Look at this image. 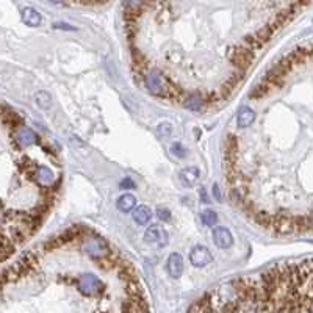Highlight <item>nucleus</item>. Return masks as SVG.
Segmentation results:
<instances>
[{
	"mask_svg": "<svg viewBox=\"0 0 313 313\" xmlns=\"http://www.w3.org/2000/svg\"><path fill=\"white\" fill-rule=\"evenodd\" d=\"M312 260L240 279L199 299L188 313H312Z\"/></svg>",
	"mask_w": 313,
	"mask_h": 313,
	"instance_id": "obj_1",
	"label": "nucleus"
},
{
	"mask_svg": "<svg viewBox=\"0 0 313 313\" xmlns=\"http://www.w3.org/2000/svg\"><path fill=\"white\" fill-rule=\"evenodd\" d=\"M190 262L193 263V266H196V268H204V266L210 265L213 262V255H212V252L207 246L197 244L190 252Z\"/></svg>",
	"mask_w": 313,
	"mask_h": 313,
	"instance_id": "obj_2",
	"label": "nucleus"
},
{
	"mask_svg": "<svg viewBox=\"0 0 313 313\" xmlns=\"http://www.w3.org/2000/svg\"><path fill=\"white\" fill-rule=\"evenodd\" d=\"M16 143L20 147H30V146H38L41 143L39 135L28 125H22L19 130H16Z\"/></svg>",
	"mask_w": 313,
	"mask_h": 313,
	"instance_id": "obj_3",
	"label": "nucleus"
},
{
	"mask_svg": "<svg viewBox=\"0 0 313 313\" xmlns=\"http://www.w3.org/2000/svg\"><path fill=\"white\" fill-rule=\"evenodd\" d=\"M168 232L163 227L160 226H152V227H149L146 230V234H144V240L146 243H152V244H158L160 248H163V246H166L168 244Z\"/></svg>",
	"mask_w": 313,
	"mask_h": 313,
	"instance_id": "obj_4",
	"label": "nucleus"
},
{
	"mask_svg": "<svg viewBox=\"0 0 313 313\" xmlns=\"http://www.w3.org/2000/svg\"><path fill=\"white\" fill-rule=\"evenodd\" d=\"M213 241L219 249H229L234 244V236L227 227H215L213 229Z\"/></svg>",
	"mask_w": 313,
	"mask_h": 313,
	"instance_id": "obj_5",
	"label": "nucleus"
},
{
	"mask_svg": "<svg viewBox=\"0 0 313 313\" xmlns=\"http://www.w3.org/2000/svg\"><path fill=\"white\" fill-rule=\"evenodd\" d=\"M166 270L169 273L171 277L178 279L183 273V258L178 252H173L169 257H168V262H166Z\"/></svg>",
	"mask_w": 313,
	"mask_h": 313,
	"instance_id": "obj_6",
	"label": "nucleus"
},
{
	"mask_svg": "<svg viewBox=\"0 0 313 313\" xmlns=\"http://www.w3.org/2000/svg\"><path fill=\"white\" fill-rule=\"evenodd\" d=\"M255 121V111L251 107H241L236 115V125L240 129H246Z\"/></svg>",
	"mask_w": 313,
	"mask_h": 313,
	"instance_id": "obj_7",
	"label": "nucleus"
},
{
	"mask_svg": "<svg viewBox=\"0 0 313 313\" xmlns=\"http://www.w3.org/2000/svg\"><path fill=\"white\" fill-rule=\"evenodd\" d=\"M182 105L185 108H188L191 111H202L207 105L202 99V96L197 93H191L188 96H185V99L182 100Z\"/></svg>",
	"mask_w": 313,
	"mask_h": 313,
	"instance_id": "obj_8",
	"label": "nucleus"
},
{
	"mask_svg": "<svg viewBox=\"0 0 313 313\" xmlns=\"http://www.w3.org/2000/svg\"><path fill=\"white\" fill-rule=\"evenodd\" d=\"M199 177H200V171L197 168H195V166H190V168L183 169L182 173H180V182L185 186L191 188V186H195L197 183Z\"/></svg>",
	"mask_w": 313,
	"mask_h": 313,
	"instance_id": "obj_9",
	"label": "nucleus"
},
{
	"mask_svg": "<svg viewBox=\"0 0 313 313\" xmlns=\"http://www.w3.org/2000/svg\"><path fill=\"white\" fill-rule=\"evenodd\" d=\"M132 216H133V221H135L138 226H146L152 218V210L147 205H139L133 210Z\"/></svg>",
	"mask_w": 313,
	"mask_h": 313,
	"instance_id": "obj_10",
	"label": "nucleus"
},
{
	"mask_svg": "<svg viewBox=\"0 0 313 313\" xmlns=\"http://www.w3.org/2000/svg\"><path fill=\"white\" fill-rule=\"evenodd\" d=\"M135 205H137V197L133 195H130V193H125V195H122L121 197L116 200L117 210L122 212V213H127V212L133 210V207H135Z\"/></svg>",
	"mask_w": 313,
	"mask_h": 313,
	"instance_id": "obj_11",
	"label": "nucleus"
},
{
	"mask_svg": "<svg viewBox=\"0 0 313 313\" xmlns=\"http://www.w3.org/2000/svg\"><path fill=\"white\" fill-rule=\"evenodd\" d=\"M22 20H24L25 25H28V27H38L41 24L42 18L35 8H25L22 11Z\"/></svg>",
	"mask_w": 313,
	"mask_h": 313,
	"instance_id": "obj_12",
	"label": "nucleus"
},
{
	"mask_svg": "<svg viewBox=\"0 0 313 313\" xmlns=\"http://www.w3.org/2000/svg\"><path fill=\"white\" fill-rule=\"evenodd\" d=\"M200 219H202V222L207 227H213L216 226V222H218V215H216V212L210 210V208H207V210L200 213Z\"/></svg>",
	"mask_w": 313,
	"mask_h": 313,
	"instance_id": "obj_13",
	"label": "nucleus"
},
{
	"mask_svg": "<svg viewBox=\"0 0 313 313\" xmlns=\"http://www.w3.org/2000/svg\"><path fill=\"white\" fill-rule=\"evenodd\" d=\"M35 99H36V105H39L41 108L47 110V108L50 107V96H49L47 93L41 91V93L36 94Z\"/></svg>",
	"mask_w": 313,
	"mask_h": 313,
	"instance_id": "obj_14",
	"label": "nucleus"
},
{
	"mask_svg": "<svg viewBox=\"0 0 313 313\" xmlns=\"http://www.w3.org/2000/svg\"><path fill=\"white\" fill-rule=\"evenodd\" d=\"M171 132H173V125L169 122H161L158 124V127H156V133L163 138H168L171 135Z\"/></svg>",
	"mask_w": 313,
	"mask_h": 313,
	"instance_id": "obj_15",
	"label": "nucleus"
},
{
	"mask_svg": "<svg viewBox=\"0 0 313 313\" xmlns=\"http://www.w3.org/2000/svg\"><path fill=\"white\" fill-rule=\"evenodd\" d=\"M171 152H173L176 156H178V158H183V156L186 155L185 149H183V146H182L180 143H176V144H173V147H171Z\"/></svg>",
	"mask_w": 313,
	"mask_h": 313,
	"instance_id": "obj_16",
	"label": "nucleus"
},
{
	"mask_svg": "<svg viewBox=\"0 0 313 313\" xmlns=\"http://www.w3.org/2000/svg\"><path fill=\"white\" fill-rule=\"evenodd\" d=\"M156 218H158L160 221H163V222H166L171 218V213H169L168 208H158V210H156Z\"/></svg>",
	"mask_w": 313,
	"mask_h": 313,
	"instance_id": "obj_17",
	"label": "nucleus"
},
{
	"mask_svg": "<svg viewBox=\"0 0 313 313\" xmlns=\"http://www.w3.org/2000/svg\"><path fill=\"white\" fill-rule=\"evenodd\" d=\"M121 186H122L124 190L127 188V186H129V188H135V183H133V182L130 180V178H125V180L121 182Z\"/></svg>",
	"mask_w": 313,
	"mask_h": 313,
	"instance_id": "obj_18",
	"label": "nucleus"
},
{
	"mask_svg": "<svg viewBox=\"0 0 313 313\" xmlns=\"http://www.w3.org/2000/svg\"><path fill=\"white\" fill-rule=\"evenodd\" d=\"M213 193H215V197L219 200V199H221V196H219V190H218V185H215V186H213Z\"/></svg>",
	"mask_w": 313,
	"mask_h": 313,
	"instance_id": "obj_19",
	"label": "nucleus"
},
{
	"mask_svg": "<svg viewBox=\"0 0 313 313\" xmlns=\"http://www.w3.org/2000/svg\"><path fill=\"white\" fill-rule=\"evenodd\" d=\"M200 195H202V202H210V200H208V197H207V195H205V190L204 188L200 190Z\"/></svg>",
	"mask_w": 313,
	"mask_h": 313,
	"instance_id": "obj_20",
	"label": "nucleus"
}]
</instances>
